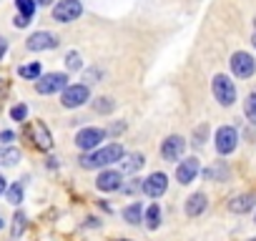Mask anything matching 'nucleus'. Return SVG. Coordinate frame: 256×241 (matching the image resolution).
Returning <instances> with one entry per match:
<instances>
[{
  "label": "nucleus",
  "mask_w": 256,
  "mask_h": 241,
  "mask_svg": "<svg viewBox=\"0 0 256 241\" xmlns=\"http://www.w3.org/2000/svg\"><path fill=\"white\" fill-rule=\"evenodd\" d=\"M120 158H123V146L120 144H110V146H106L100 151H93V154L83 156L80 166L83 168H103V166H110V164H116Z\"/></svg>",
  "instance_id": "nucleus-1"
},
{
  "label": "nucleus",
  "mask_w": 256,
  "mask_h": 241,
  "mask_svg": "<svg viewBox=\"0 0 256 241\" xmlns=\"http://www.w3.org/2000/svg\"><path fill=\"white\" fill-rule=\"evenodd\" d=\"M211 88H214V96H216V100L221 106H231L236 100V86H234V80L228 76H216Z\"/></svg>",
  "instance_id": "nucleus-2"
},
{
  "label": "nucleus",
  "mask_w": 256,
  "mask_h": 241,
  "mask_svg": "<svg viewBox=\"0 0 256 241\" xmlns=\"http://www.w3.org/2000/svg\"><path fill=\"white\" fill-rule=\"evenodd\" d=\"M66 88H68V76L66 73H48V76L36 80V90L43 93V96H50V93L66 90Z\"/></svg>",
  "instance_id": "nucleus-3"
},
{
  "label": "nucleus",
  "mask_w": 256,
  "mask_h": 241,
  "mask_svg": "<svg viewBox=\"0 0 256 241\" xmlns=\"http://www.w3.org/2000/svg\"><path fill=\"white\" fill-rule=\"evenodd\" d=\"M80 13H83L80 0H60V3L53 8V18H56L58 23H70V20H76Z\"/></svg>",
  "instance_id": "nucleus-4"
},
{
  "label": "nucleus",
  "mask_w": 256,
  "mask_h": 241,
  "mask_svg": "<svg viewBox=\"0 0 256 241\" xmlns=\"http://www.w3.org/2000/svg\"><path fill=\"white\" fill-rule=\"evenodd\" d=\"M231 70H234V76L236 78H248V76H254V70H256V60L248 56V53H234L231 56Z\"/></svg>",
  "instance_id": "nucleus-5"
},
{
  "label": "nucleus",
  "mask_w": 256,
  "mask_h": 241,
  "mask_svg": "<svg viewBox=\"0 0 256 241\" xmlns=\"http://www.w3.org/2000/svg\"><path fill=\"white\" fill-rule=\"evenodd\" d=\"M236 144H238V134H236V128L224 126V128L216 131V151H218V154L226 156V154L236 151Z\"/></svg>",
  "instance_id": "nucleus-6"
},
{
  "label": "nucleus",
  "mask_w": 256,
  "mask_h": 241,
  "mask_svg": "<svg viewBox=\"0 0 256 241\" xmlns=\"http://www.w3.org/2000/svg\"><path fill=\"white\" fill-rule=\"evenodd\" d=\"M106 131L103 128H83L78 136H76V146L80 151H96V146L103 141Z\"/></svg>",
  "instance_id": "nucleus-7"
},
{
  "label": "nucleus",
  "mask_w": 256,
  "mask_h": 241,
  "mask_svg": "<svg viewBox=\"0 0 256 241\" xmlns=\"http://www.w3.org/2000/svg\"><path fill=\"white\" fill-rule=\"evenodd\" d=\"M88 100V86H68L60 96V103L66 108H78Z\"/></svg>",
  "instance_id": "nucleus-8"
},
{
  "label": "nucleus",
  "mask_w": 256,
  "mask_h": 241,
  "mask_svg": "<svg viewBox=\"0 0 256 241\" xmlns=\"http://www.w3.org/2000/svg\"><path fill=\"white\" fill-rule=\"evenodd\" d=\"M166 186H168L166 174H151V176L144 181V194L151 196V198H158V196L166 194Z\"/></svg>",
  "instance_id": "nucleus-9"
},
{
  "label": "nucleus",
  "mask_w": 256,
  "mask_h": 241,
  "mask_svg": "<svg viewBox=\"0 0 256 241\" xmlns=\"http://www.w3.org/2000/svg\"><path fill=\"white\" fill-rule=\"evenodd\" d=\"M26 46H28V50H50V48H58V38L40 30V33H33Z\"/></svg>",
  "instance_id": "nucleus-10"
},
{
  "label": "nucleus",
  "mask_w": 256,
  "mask_h": 241,
  "mask_svg": "<svg viewBox=\"0 0 256 241\" xmlns=\"http://www.w3.org/2000/svg\"><path fill=\"white\" fill-rule=\"evenodd\" d=\"M30 136H33V144H36L40 151H50V146H53V136H50V131L46 128V124L36 120V124L30 126Z\"/></svg>",
  "instance_id": "nucleus-11"
},
{
  "label": "nucleus",
  "mask_w": 256,
  "mask_h": 241,
  "mask_svg": "<svg viewBox=\"0 0 256 241\" xmlns=\"http://www.w3.org/2000/svg\"><path fill=\"white\" fill-rule=\"evenodd\" d=\"M184 148H186V141H184L181 136H168V138L164 141V146H161V154H164L166 161H176V158L184 154Z\"/></svg>",
  "instance_id": "nucleus-12"
},
{
  "label": "nucleus",
  "mask_w": 256,
  "mask_h": 241,
  "mask_svg": "<svg viewBox=\"0 0 256 241\" xmlns=\"http://www.w3.org/2000/svg\"><path fill=\"white\" fill-rule=\"evenodd\" d=\"M196 174H198V158H186V161H181L178 168H176L178 184H191V181L196 178Z\"/></svg>",
  "instance_id": "nucleus-13"
},
{
  "label": "nucleus",
  "mask_w": 256,
  "mask_h": 241,
  "mask_svg": "<svg viewBox=\"0 0 256 241\" xmlns=\"http://www.w3.org/2000/svg\"><path fill=\"white\" fill-rule=\"evenodd\" d=\"M96 186H98L100 191H116V188H120V174H116V171H103V174L96 178Z\"/></svg>",
  "instance_id": "nucleus-14"
},
{
  "label": "nucleus",
  "mask_w": 256,
  "mask_h": 241,
  "mask_svg": "<svg viewBox=\"0 0 256 241\" xmlns=\"http://www.w3.org/2000/svg\"><path fill=\"white\" fill-rule=\"evenodd\" d=\"M254 196L251 194H241V196H234L231 201H228V208L234 211V214H246V211H251L254 208Z\"/></svg>",
  "instance_id": "nucleus-15"
},
{
  "label": "nucleus",
  "mask_w": 256,
  "mask_h": 241,
  "mask_svg": "<svg viewBox=\"0 0 256 241\" xmlns=\"http://www.w3.org/2000/svg\"><path fill=\"white\" fill-rule=\"evenodd\" d=\"M204 208H206V196H204V194L188 196V201H186V214H188L191 218H194V216H201Z\"/></svg>",
  "instance_id": "nucleus-16"
},
{
  "label": "nucleus",
  "mask_w": 256,
  "mask_h": 241,
  "mask_svg": "<svg viewBox=\"0 0 256 241\" xmlns=\"http://www.w3.org/2000/svg\"><path fill=\"white\" fill-rule=\"evenodd\" d=\"M141 216H144V206H141L138 201L123 208V218H126L128 224H141Z\"/></svg>",
  "instance_id": "nucleus-17"
},
{
  "label": "nucleus",
  "mask_w": 256,
  "mask_h": 241,
  "mask_svg": "<svg viewBox=\"0 0 256 241\" xmlns=\"http://www.w3.org/2000/svg\"><path fill=\"white\" fill-rule=\"evenodd\" d=\"M146 161H144V156L141 154H134V156H126L123 158V171L126 174H136V171H141V166H144Z\"/></svg>",
  "instance_id": "nucleus-18"
},
{
  "label": "nucleus",
  "mask_w": 256,
  "mask_h": 241,
  "mask_svg": "<svg viewBox=\"0 0 256 241\" xmlns=\"http://www.w3.org/2000/svg\"><path fill=\"white\" fill-rule=\"evenodd\" d=\"M20 161V151L18 148H3V151H0V164H3V166H16Z\"/></svg>",
  "instance_id": "nucleus-19"
},
{
  "label": "nucleus",
  "mask_w": 256,
  "mask_h": 241,
  "mask_svg": "<svg viewBox=\"0 0 256 241\" xmlns=\"http://www.w3.org/2000/svg\"><path fill=\"white\" fill-rule=\"evenodd\" d=\"M23 78H28V80H38L40 78V63H30V66H20V70H18Z\"/></svg>",
  "instance_id": "nucleus-20"
},
{
  "label": "nucleus",
  "mask_w": 256,
  "mask_h": 241,
  "mask_svg": "<svg viewBox=\"0 0 256 241\" xmlns=\"http://www.w3.org/2000/svg\"><path fill=\"white\" fill-rule=\"evenodd\" d=\"M16 6H18V10H20V16L23 18H33V13H36V0H16Z\"/></svg>",
  "instance_id": "nucleus-21"
},
{
  "label": "nucleus",
  "mask_w": 256,
  "mask_h": 241,
  "mask_svg": "<svg viewBox=\"0 0 256 241\" xmlns=\"http://www.w3.org/2000/svg\"><path fill=\"white\" fill-rule=\"evenodd\" d=\"M244 110H246V118L256 126V93H251V96L244 100Z\"/></svg>",
  "instance_id": "nucleus-22"
},
{
  "label": "nucleus",
  "mask_w": 256,
  "mask_h": 241,
  "mask_svg": "<svg viewBox=\"0 0 256 241\" xmlns=\"http://www.w3.org/2000/svg\"><path fill=\"white\" fill-rule=\"evenodd\" d=\"M146 221H148V228H156V226L161 224V208H158L156 204L148 206V211H146Z\"/></svg>",
  "instance_id": "nucleus-23"
},
{
  "label": "nucleus",
  "mask_w": 256,
  "mask_h": 241,
  "mask_svg": "<svg viewBox=\"0 0 256 241\" xmlns=\"http://www.w3.org/2000/svg\"><path fill=\"white\" fill-rule=\"evenodd\" d=\"M6 196H8V201H10L13 206L20 204V201H23V186H20V184H13V186L6 191Z\"/></svg>",
  "instance_id": "nucleus-24"
},
{
  "label": "nucleus",
  "mask_w": 256,
  "mask_h": 241,
  "mask_svg": "<svg viewBox=\"0 0 256 241\" xmlns=\"http://www.w3.org/2000/svg\"><path fill=\"white\" fill-rule=\"evenodd\" d=\"M206 176H208V178H218V181H226L228 171H226L224 166H214V168H208V171H206Z\"/></svg>",
  "instance_id": "nucleus-25"
},
{
  "label": "nucleus",
  "mask_w": 256,
  "mask_h": 241,
  "mask_svg": "<svg viewBox=\"0 0 256 241\" xmlns=\"http://www.w3.org/2000/svg\"><path fill=\"white\" fill-rule=\"evenodd\" d=\"M93 108H96L98 113H108V110L113 108V100H110V98H98V100L93 103Z\"/></svg>",
  "instance_id": "nucleus-26"
},
{
  "label": "nucleus",
  "mask_w": 256,
  "mask_h": 241,
  "mask_svg": "<svg viewBox=\"0 0 256 241\" xmlns=\"http://www.w3.org/2000/svg\"><path fill=\"white\" fill-rule=\"evenodd\" d=\"M10 116H13V120H26V116H28V106H13L10 108Z\"/></svg>",
  "instance_id": "nucleus-27"
},
{
  "label": "nucleus",
  "mask_w": 256,
  "mask_h": 241,
  "mask_svg": "<svg viewBox=\"0 0 256 241\" xmlns=\"http://www.w3.org/2000/svg\"><path fill=\"white\" fill-rule=\"evenodd\" d=\"M66 66H68L70 70H78V68H80V56H78L76 50L68 53V56H66Z\"/></svg>",
  "instance_id": "nucleus-28"
},
{
  "label": "nucleus",
  "mask_w": 256,
  "mask_h": 241,
  "mask_svg": "<svg viewBox=\"0 0 256 241\" xmlns=\"http://www.w3.org/2000/svg\"><path fill=\"white\" fill-rule=\"evenodd\" d=\"M13 221H16V224H13V236H20L23 228H26V216H23V214H16Z\"/></svg>",
  "instance_id": "nucleus-29"
},
{
  "label": "nucleus",
  "mask_w": 256,
  "mask_h": 241,
  "mask_svg": "<svg viewBox=\"0 0 256 241\" xmlns=\"http://www.w3.org/2000/svg\"><path fill=\"white\" fill-rule=\"evenodd\" d=\"M98 78H100V70H88V73H86V80H88V83H96Z\"/></svg>",
  "instance_id": "nucleus-30"
},
{
  "label": "nucleus",
  "mask_w": 256,
  "mask_h": 241,
  "mask_svg": "<svg viewBox=\"0 0 256 241\" xmlns=\"http://www.w3.org/2000/svg\"><path fill=\"white\" fill-rule=\"evenodd\" d=\"M0 141H3V144H10V141H13V134H10V131H3V134H0Z\"/></svg>",
  "instance_id": "nucleus-31"
},
{
  "label": "nucleus",
  "mask_w": 256,
  "mask_h": 241,
  "mask_svg": "<svg viewBox=\"0 0 256 241\" xmlns=\"http://www.w3.org/2000/svg\"><path fill=\"white\" fill-rule=\"evenodd\" d=\"M28 23H30V20H28V18H23V16H18V18H16V26H18V28H26Z\"/></svg>",
  "instance_id": "nucleus-32"
},
{
  "label": "nucleus",
  "mask_w": 256,
  "mask_h": 241,
  "mask_svg": "<svg viewBox=\"0 0 256 241\" xmlns=\"http://www.w3.org/2000/svg\"><path fill=\"white\" fill-rule=\"evenodd\" d=\"M6 191H8V188H6V178L0 176V194H6Z\"/></svg>",
  "instance_id": "nucleus-33"
},
{
  "label": "nucleus",
  "mask_w": 256,
  "mask_h": 241,
  "mask_svg": "<svg viewBox=\"0 0 256 241\" xmlns=\"http://www.w3.org/2000/svg\"><path fill=\"white\" fill-rule=\"evenodd\" d=\"M3 53H6V40L0 38V58H3Z\"/></svg>",
  "instance_id": "nucleus-34"
},
{
  "label": "nucleus",
  "mask_w": 256,
  "mask_h": 241,
  "mask_svg": "<svg viewBox=\"0 0 256 241\" xmlns=\"http://www.w3.org/2000/svg\"><path fill=\"white\" fill-rule=\"evenodd\" d=\"M38 3H40V6H48V3H50V0H38Z\"/></svg>",
  "instance_id": "nucleus-35"
},
{
  "label": "nucleus",
  "mask_w": 256,
  "mask_h": 241,
  "mask_svg": "<svg viewBox=\"0 0 256 241\" xmlns=\"http://www.w3.org/2000/svg\"><path fill=\"white\" fill-rule=\"evenodd\" d=\"M251 43H254V46H256V33H254V38H251Z\"/></svg>",
  "instance_id": "nucleus-36"
},
{
  "label": "nucleus",
  "mask_w": 256,
  "mask_h": 241,
  "mask_svg": "<svg viewBox=\"0 0 256 241\" xmlns=\"http://www.w3.org/2000/svg\"><path fill=\"white\" fill-rule=\"evenodd\" d=\"M118 241H131V238H118Z\"/></svg>",
  "instance_id": "nucleus-37"
},
{
  "label": "nucleus",
  "mask_w": 256,
  "mask_h": 241,
  "mask_svg": "<svg viewBox=\"0 0 256 241\" xmlns=\"http://www.w3.org/2000/svg\"><path fill=\"white\" fill-rule=\"evenodd\" d=\"M0 88H3V78H0Z\"/></svg>",
  "instance_id": "nucleus-38"
},
{
  "label": "nucleus",
  "mask_w": 256,
  "mask_h": 241,
  "mask_svg": "<svg viewBox=\"0 0 256 241\" xmlns=\"http://www.w3.org/2000/svg\"><path fill=\"white\" fill-rule=\"evenodd\" d=\"M0 226H3V218H0Z\"/></svg>",
  "instance_id": "nucleus-39"
},
{
  "label": "nucleus",
  "mask_w": 256,
  "mask_h": 241,
  "mask_svg": "<svg viewBox=\"0 0 256 241\" xmlns=\"http://www.w3.org/2000/svg\"><path fill=\"white\" fill-rule=\"evenodd\" d=\"M251 241H256V238H251Z\"/></svg>",
  "instance_id": "nucleus-40"
}]
</instances>
